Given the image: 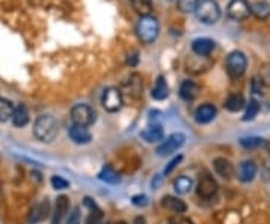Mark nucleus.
<instances>
[{"instance_id":"obj_13","label":"nucleus","mask_w":270,"mask_h":224,"mask_svg":"<svg viewBox=\"0 0 270 224\" xmlns=\"http://www.w3.org/2000/svg\"><path fill=\"white\" fill-rule=\"evenodd\" d=\"M213 169H215L216 175L225 180H230L236 175V169H234L233 163L224 157H216L213 160Z\"/></svg>"},{"instance_id":"obj_16","label":"nucleus","mask_w":270,"mask_h":224,"mask_svg":"<svg viewBox=\"0 0 270 224\" xmlns=\"http://www.w3.org/2000/svg\"><path fill=\"white\" fill-rule=\"evenodd\" d=\"M164 128L159 124H153L149 125L146 130H143L140 133V137L146 141V143H159L164 141Z\"/></svg>"},{"instance_id":"obj_31","label":"nucleus","mask_w":270,"mask_h":224,"mask_svg":"<svg viewBox=\"0 0 270 224\" xmlns=\"http://www.w3.org/2000/svg\"><path fill=\"white\" fill-rule=\"evenodd\" d=\"M200 2L201 0H177V8H179V11L185 12V14H191V12L197 11Z\"/></svg>"},{"instance_id":"obj_25","label":"nucleus","mask_w":270,"mask_h":224,"mask_svg":"<svg viewBox=\"0 0 270 224\" xmlns=\"http://www.w3.org/2000/svg\"><path fill=\"white\" fill-rule=\"evenodd\" d=\"M125 88L128 89L129 95H131L132 98H138V96L141 95V89H143V83H141V79H140V76L132 74V76H131L128 80H126V83H125Z\"/></svg>"},{"instance_id":"obj_34","label":"nucleus","mask_w":270,"mask_h":224,"mask_svg":"<svg viewBox=\"0 0 270 224\" xmlns=\"http://www.w3.org/2000/svg\"><path fill=\"white\" fill-rule=\"evenodd\" d=\"M66 224H81V214L78 208H74L66 217Z\"/></svg>"},{"instance_id":"obj_40","label":"nucleus","mask_w":270,"mask_h":224,"mask_svg":"<svg viewBox=\"0 0 270 224\" xmlns=\"http://www.w3.org/2000/svg\"><path fill=\"white\" fill-rule=\"evenodd\" d=\"M116 224H128L126 221H119V223H116Z\"/></svg>"},{"instance_id":"obj_15","label":"nucleus","mask_w":270,"mask_h":224,"mask_svg":"<svg viewBox=\"0 0 270 224\" xmlns=\"http://www.w3.org/2000/svg\"><path fill=\"white\" fill-rule=\"evenodd\" d=\"M68 135L71 138L72 143L75 144H87L92 141V134L86 127H80V125H71V128L68 130Z\"/></svg>"},{"instance_id":"obj_35","label":"nucleus","mask_w":270,"mask_h":224,"mask_svg":"<svg viewBox=\"0 0 270 224\" xmlns=\"http://www.w3.org/2000/svg\"><path fill=\"white\" fill-rule=\"evenodd\" d=\"M182 160H183V155H177V157H174V158H173V160H171V161L165 166V169H164V175H165V176H168V175H170V173H171V172H173V170L179 166Z\"/></svg>"},{"instance_id":"obj_32","label":"nucleus","mask_w":270,"mask_h":224,"mask_svg":"<svg viewBox=\"0 0 270 224\" xmlns=\"http://www.w3.org/2000/svg\"><path fill=\"white\" fill-rule=\"evenodd\" d=\"M102 220H104V214L98 206H95L93 209H89V215L86 218V224H104Z\"/></svg>"},{"instance_id":"obj_12","label":"nucleus","mask_w":270,"mask_h":224,"mask_svg":"<svg viewBox=\"0 0 270 224\" xmlns=\"http://www.w3.org/2000/svg\"><path fill=\"white\" fill-rule=\"evenodd\" d=\"M218 182L216 179L213 178V176H209V175H204L200 182H198V185H197V193H198V196L201 197V199H206V200H209V199H212L216 193H218Z\"/></svg>"},{"instance_id":"obj_22","label":"nucleus","mask_w":270,"mask_h":224,"mask_svg":"<svg viewBox=\"0 0 270 224\" xmlns=\"http://www.w3.org/2000/svg\"><path fill=\"white\" fill-rule=\"evenodd\" d=\"M168 93H170V89H168L167 80L164 77H158L155 82V86L152 89V98L156 101H162L168 96Z\"/></svg>"},{"instance_id":"obj_30","label":"nucleus","mask_w":270,"mask_h":224,"mask_svg":"<svg viewBox=\"0 0 270 224\" xmlns=\"http://www.w3.org/2000/svg\"><path fill=\"white\" fill-rule=\"evenodd\" d=\"M240 146H243L245 149H255L264 144V138L261 137H243L239 140Z\"/></svg>"},{"instance_id":"obj_36","label":"nucleus","mask_w":270,"mask_h":224,"mask_svg":"<svg viewBox=\"0 0 270 224\" xmlns=\"http://www.w3.org/2000/svg\"><path fill=\"white\" fill-rule=\"evenodd\" d=\"M132 205L135 206H140V208H144V206H147L149 205V199H147V196L146 194H137L132 197Z\"/></svg>"},{"instance_id":"obj_21","label":"nucleus","mask_w":270,"mask_h":224,"mask_svg":"<svg viewBox=\"0 0 270 224\" xmlns=\"http://www.w3.org/2000/svg\"><path fill=\"white\" fill-rule=\"evenodd\" d=\"M251 14L258 20H266L270 17V3L266 0H255L249 5Z\"/></svg>"},{"instance_id":"obj_38","label":"nucleus","mask_w":270,"mask_h":224,"mask_svg":"<svg viewBox=\"0 0 270 224\" xmlns=\"http://www.w3.org/2000/svg\"><path fill=\"white\" fill-rule=\"evenodd\" d=\"M171 224H194L189 218H183V217H177V218H173Z\"/></svg>"},{"instance_id":"obj_24","label":"nucleus","mask_w":270,"mask_h":224,"mask_svg":"<svg viewBox=\"0 0 270 224\" xmlns=\"http://www.w3.org/2000/svg\"><path fill=\"white\" fill-rule=\"evenodd\" d=\"M15 105L11 99L6 98H0V122H8L9 119H12Z\"/></svg>"},{"instance_id":"obj_19","label":"nucleus","mask_w":270,"mask_h":224,"mask_svg":"<svg viewBox=\"0 0 270 224\" xmlns=\"http://www.w3.org/2000/svg\"><path fill=\"white\" fill-rule=\"evenodd\" d=\"M12 125L17 127V128H23L29 124L30 118H29V110L24 104H18L14 110V115H12Z\"/></svg>"},{"instance_id":"obj_11","label":"nucleus","mask_w":270,"mask_h":224,"mask_svg":"<svg viewBox=\"0 0 270 224\" xmlns=\"http://www.w3.org/2000/svg\"><path fill=\"white\" fill-rule=\"evenodd\" d=\"M257 172H258V167L255 164V161L252 160H245L242 161L239 166H237V170H236V176L237 179L243 183H249L255 179L257 176Z\"/></svg>"},{"instance_id":"obj_10","label":"nucleus","mask_w":270,"mask_h":224,"mask_svg":"<svg viewBox=\"0 0 270 224\" xmlns=\"http://www.w3.org/2000/svg\"><path fill=\"white\" fill-rule=\"evenodd\" d=\"M69 197L59 196L54 203V209L51 212V224H62V221L69 215Z\"/></svg>"},{"instance_id":"obj_29","label":"nucleus","mask_w":270,"mask_h":224,"mask_svg":"<svg viewBox=\"0 0 270 224\" xmlns=\"http://www.w3.org/2000/svg\"><path fill=\"white\" fill-rule=\"evenodd\" d=\"M260 108H261V107H260V102H258L257 99H251L249 104L246 105V110H245V115H243L242 121L248 122V121L255 119V116L260 113Z\"/></svg>"},{"instance_id":"obj_20","label":"nucleus","mask_w":270,"mask_h":224,"mask_svg":"<svg viewBox=\"0 0 270 224\" xmlns=\"http://www.w3.org/2000/svg\"><path fill=\"white\" fill-rule=\"evenodd\" d=\"M200 93V86L191 80H185L179 88V95L185 101H194Z\"/></svg>"},{"instance_id":"obj_39","label":"nucleus","mask_w":270,"mask_h":224,"mask_svg":"<svg viewBox=\"0 0 270 224\" xmlns=\"http://www.w3.org/2000/svg\"><path fill=\"white\" fill-rule=\"evenodd\" d=\"M132 224H146V221H144V218H143V217H137Z\"/></svg>"},{"instance_id":"obj_23","label":"nucleus","mask_w":270,"mask_h":224,"mask_svg":"<svg viewBox=\"0 0 270 224\" xmlns=\"http://www.w3.org/2000/svg\"><path fill=\"white\" fill-rule=\"evenodd\" d=\"M224 105L228 111H231V113H237V111H240L242 108H245L246 102H245L243 95H240V93H233V95H230V96L227 98Z\"/></svg>"},{"instance_id":"obj_18","label":"nucleus","mask_w":270,"mask_h":224,"mask_svg":"<svg viewBox=\"0 0 270 224\" xmlns=\"http://www.w3.org/2000/svg\"><path fill=\"white\" fill-rule=\"evenodd\" d=\"M215 48V43L210 38H197L192 41V51L200 57H207Z\"/></svg>"},{"instance_id":"obj_6","label":"nucleus","mask_w":270,"mask_h":224,"mask_svg":"<svg viewBox=\"0 0 270 224\" xmlns=\"http://www.w3.org/2000/svg\"><path fill=\"white\" fill-rule=\"evenodd\" d=\"M185 141H186V137L183 133H173L171 135H168L164 141H161V144L156 147V154H158V157L173 155L185 144Z\"/></svg>"},{"instance_id":"obj_37","label":"nucleus","mask_w":270,"mask_h":224,"mask_svg":"<svg viewBox=\"0 0 270 224\" xmlns=\"http://www.w3.org/2000/svg\"><path fill=\"white\" fill-rule=\"evenodd\" d=\"M137 63H138V56H137V53H131V54H128V65L135 66Z\"/></svg>"},{"instance_id":"obj_41","label":"nucleus","mask_w":270,"mask_h":224,"mask_svg":"<svg viewBox=\"0 0 270 224\" xmlns=\"http://www.w3.org/2000/svg\"><path fill=\"white\" fill-rule=\"evenodd\" d=\"M104 224H110V223H104Z\"/></svg>"},{"instance_id":"obj_14","label":"nucleus","mask_w":270,"mask_h":224,"mask_svg":"<svg viewBox=\"0 0 270 224\" xmlns=\"http://www.w3.org/2000/svg\"><path fill=\"white\" fill-rule=\"evenodd\" d=\"M216 115H218V110H216V107L213 105V104H203V105H200L197 110H195V121L198 122V124H210L215 118H216Z\"/></svg>"},{"instance_id":"obj_4","label":"nucleus","mask_w":270,"mask_h":224,"mask_svg":"<svg viewBox=\"0 0 270 224\" xmlns=\"http://www.w3.org/2000/svg\"><path fill=\"white\" fill-rule=\"evenodd\" d=\"M197 18L204 24H215L221 17V9L216 0H201L197 11Z\"/></svg>"},{"instance_id":"obj_9","label":"nucleus","mask_w":270,"mask_h":224,"mask_svg":"<svg viewBox=\"0 0 270 224\" xmlns=\"http://www.w3.org/2000/svg\"><path fill=\"white\" fill-rule=\"evenodd\" d=\"M227 14L230 18H233L236 21H242V20L248 18L251 14L249 3L246 0H230V3L227 6Z\"/></svg>"},{"instance_id":"obj_3","label":"nucleus","mask_w":270,"mask_h":224,"mask_svg":"<svg viewBox=\"0 0 270 224\" xmlns=\"http://www.w3.org/2000/svg\"><path fill=\"white\" fill-rule=\"evenodd\" d=\"M98 119V115L95 108H92L87 104H77L71 108V121L74 125L80 127H92Z\"/></svg>"},{"instance_id":"obj_1","label":"nucleus","mask_w":270,"mask_h":224,"mask_svg":"<svg viewBox=\"0 0 270 224\" xmlns=\"http://www.w3.org/2000/svg\"><path fill=\"white\" fill-rule=\"evenodd\" d=\"M59 134V124L51 115H41L33 124V135L42 143H51Z\"/></svg>"},{"instance_id":"obj_27","label":"nucleus","mask_w":270,"mask_h":224,"mask_svg":"<svg viewBox=\"0 0 270 224\" xmlns=\"http://www.w3.org/2000/svg\"><path fill=\"white\" fill-rule=\"evenodd\" d=\"M132 8L137 14H140L141 17L144 15H150V12L153 11V2L152 0H131Z\"/></svg>"},{"instance_id":"obj_8","label":"nucleus","mask_w":270,"mask_h":224,"mask_svg":"<svg viewBox=\"0 0 270 224\" xmlns=\"http://www.w3.org/2000/svg\"><path fill=\"white\" fill-rule=\"evenodd\" d=\"M51 215V206H50V200L42 199L38 203H35L27 215V223L29 224H39L45 221L48 217Z\"/></svg>"},{"instance_id":"obj_28","label":"nucleus","mask_w":270,"mask_h":224,"mask_svg":"<svg viewBox=\"0 0 270 224\" xmlns=\"http://www.w3.org/2000/svg\"><path fill=\"white\" fill-rule=\"evenodd\" d=\"M192 185H194V180L189 176H179L174 180V190L177 194H188L192 190Z\"/></svg>"},{"instance_id":"obj_17","label":"nucleus","mask_w":270,"mask_h":224,"mask_svg":"<svg viewBox=\"0 0 270 224\" xmlns=\"http://www.w3.org/2000/svg\"><path fill=\"white\" fill-rule=\"evenodd\" d=\"M161 205H162V208H165L167 211L174 212V214H177V215L186 212V209H188L186 203H185L183 200H180L179 197H176V196H164Z\"/></svg>"},{"instance_id":"obj_7","label":"nucleus","mask_w":270,"mask_h":224,"mask_svg":"<svg viewBox=\"0 0 270 224\" xmlns=\"http://www.w3.org/2000/svg\"><path fill=\"white\" fill-rule=\"evenodd\" d=\"M123 105V95L117 88H107L102 93V107L110 111L116 113Z\"/></svg>"},{"instance_id":"obj_2","label":"nucleus","mask_w":270,"mask_h":224,"mask_svg":"<svg viewBox=\"0 0 270 224\" xmlns=\"http://www.w3.org/2000/svg\"><path fill=\"white\" fill-rule=\"evenodd\" d=\"M137 36L143 44H152L159 35V23L152 15H144L137 23Z\"/></svg>"},{"instance_id":"obj_33","label":"nucleus","mask_w":270,"mask_h":224,"mask_svg":"<svg viewBox=\"0 0 270 224\" xmlns=\"http://www.w3.org/2000/svg\"><path fill=\"white\" fill-rule=\"evenodd\" d=\"M50 182H51V186L54 190H66V188H69V182L65 178H62V176H53Z\"/></svg>"},{"instance_id":"obj_26","label":"nucleus","mask_w":270,"mask_h":224,"mask_svg":"<svg viewBox=\"0 0 270 224\" xmlns=\"http://www.w3.org/2000/svg\"><path fill=\"white\" fill-rule=\"evenodd\" d=\"M99 179L104 180V182H107V183H111V185H114V183H119L120 182V176H119V173L113 169V167H110V166H105V167H102V170L99 172Z\"/></svg>"},{"instance_id":"obj_5","label":"nucleus","mask_w":270,"mask_h":224,"mask_svg":"<svg viewBox=\"0 0 270 224\" xmlns=\"http://www.w3.org/2000/svg\"><path fill=\"white\" fill-rule=\"evenodd\" d=\"M246 66H248V60H246V56L242 51H233L227 56L225 68H227V72L231 79L242 77L246 71Z\"/></svg>"}]
</instances>
